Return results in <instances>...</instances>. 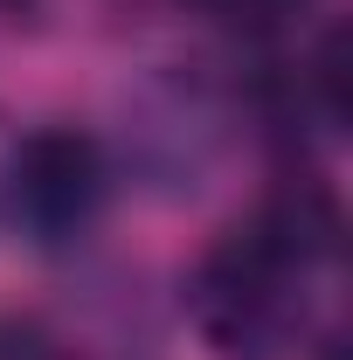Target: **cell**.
<instances>
[{
  "label": "cell",
  "mask_w": 353,
  "mask_h": 360,
  "mask_svg": "<svg viewBox=\"0 0 353 360\" xmlns=\"http://www.w3.org/2000/svg\"><path fill=\"white\" fill-rule=\"evenodd\" d=\"M347 236L326 187H284L229 222L187 277V319L215 360H305L340 347Z\"/></svg>",
  "instance_id": "cell-1"
},
{
  "label": "cell",
  "mask_w": 353,
  "mask_h": 360,
  "mask_svg": "<svg viewBox=\"0 0 353 360\" xmlns=\"http://www.w3.org/2000/svg\"><path fill=\"white\" fill-rule=\"evenodd\" d=\"M111 153L84 125H35L0 160V215L35 250H77L104 222Z\"/></svg>",
  "instance_id": "cell-2"
},
{
  "label": "cell",
  "mask_w": 353,
  "mask_h": 360,
  "mask_svg": "<svg viewBox=\"0 0 353 360\" xmlns=\"http://www.w3.org/2000/svg\"><path fill=\"white\" fill-rule=\"evenodd\" d=\"M180 7H194L201 21L236 28V35H277V28H291L305 14L312 0H180Z\"/></svg>",
  "instance_id": "cell-3"
},
{
  "label": "cell",
  "mask_w": 353,
  "mask_h": 360,
  "mask_svg": "<svg viewBox=\"0 0 353 360\" xmlns=\"http://www.w3.org/2000/svg\"><path fill=\"white\" fill-rule=\"evenodd\" d=\"M14 7H28V0H0V14H14Z\"/></svg>",
  "instance_id": "cell-4"
}]
</instances>
